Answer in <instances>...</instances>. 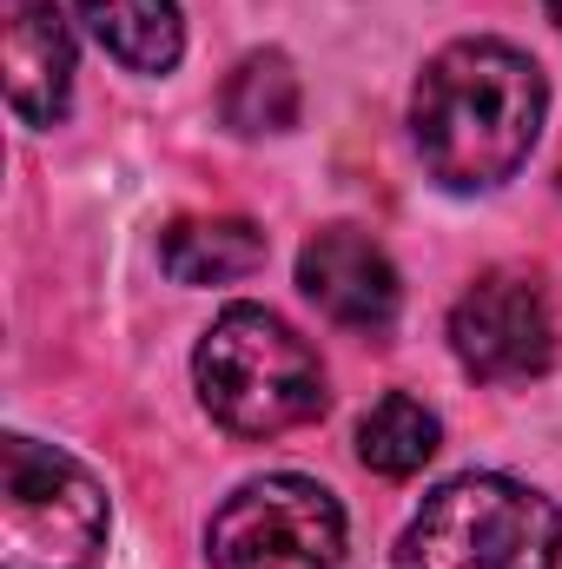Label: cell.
<instances>
[{"mask_svg":"<svg viewBox=\"0 0 562 569\" xmlns=\"http://www.w3.org/2000/svg\"><path fill=\"white\" fill-rule=\"evenodd\" d=\"M73 7L93 27V40L133 73H165L185 47L179 0H73Z\"/></svg>","mask_w":562,"mask_h":569,"instance_id":"10","label":"cell"},{"mask_svg":"<svg viewBox=\"0 0 562 569\" xmlns=\"http://www.w3.org/2000/svg\"><path fill=\"white\" fill-rule=\"evenodd\" d=\"M212 569H344V510L311 477H259L232 490L205 530Z\"/></svg>","mask_w":562,"mask_h":569,"instance_id":"5","label":"cell"},{"mask_svg":"<svg viewBox=\"0 0 562 569\" xmlns=\"http://www.w3.org/2000/svg\"><path fill=\"white\" fill-rule=\"evenodd\" d=\"M562 510L516 477H450L411 517L398 569H556Z\"/></svg>","mask_w":562,"mask_h":569,"instance_id":"3","label":"cell"},{"mask_svg":"<svg viewBox=\"0 0 562 569\" xmlns=\"http://www.w3.org/2000/svg\"><path fill=\"white\" fill-rule=\"evenodd\" d=\"M550 87L530 53L510 40H456L423 67L411 93V140L436 186L490 192L523 172L543 133Z\"/></svg>","mask_w":562,"mask_h":569,"instance_id":"1","label":"cell"},{"mask_svg":"<svg viewBox=\"0 0 562 569\" xmlns=\"http://www.w3.org/2000/svg\"><path fill=\"white\" fill-rule=\"evenodd\" d=\"M192 378L212 425L232 437H284L298 425H318L331 405L318 351L265 305L219 311L192 351Z\"/></svg>","mask_w":562,"mask_h":569,"instance_id":"2","label":"cell"},{"mask_svg":"<svg viewBox=\"0 0 562 569\" xmlns=\"http://www.w3.org/2000/svg\"><path fill=\"white\" fill-rule=\"evenodd\" d=\"M107 490L87 463L53 443H0V569H100L107 557Z\"/></svg>","mask_w":562,"mask_h":569,"instance_id":"4","label":"cell"},{"mask_svg":"<svg viewBox=\"0 0 562 569\" xmlns=\"http://www.w3.org/2000/svg\"><path fill=\"white\" fill-rule=\"evenodd\" d=\"M298 107H304V93H298V73H291L284 53H245V60L232 67V80H225V93H219L225 127L245 133V140H259V133H291V127H298Z\"/></svg>","mask_w":562,"mask_h":569,"instance_id":"11","label":"cell"},{"mask_svg":"<svg viewBox=\"0 0 562 569\" xmlns=\"http://www.w3.org/2000/svg\"><path fill=\"white\" fill-rule=\"evenodd\" d=\"M298 284L331 325H351V331H391V318L404 305L391 252L371 232H358V226L311 232L304 252H298Z\"/></svg>","mask_w":562,"mask_h":569,"instance_id":"7","label":"cell"},{"mask_svg":"<svg viewBox=\"0 0 562 569\" xmlns=\"http://www.w3.org/2000/svg\"><path fill=\"white\" fill-rule=\"evenodd\" d=\"M456 365L483 385H530L556 365V311L530 272H483L450 311Z\"/></svg>","mask_w":562,"mask_h":569,"instance_id":"6","label":"cell"},{"mask_svg":"<svg viewBox=\"0 0 562 569\" xmlns=\"http://www.w3.org/2000/svg\"><path fill=\"white\" fill-rule=\"evenodd\" d=\"M7 100L27 127H53L73 93V33L53 0H0Z\"/></svg>","mask_w":562,"mask_h":569,"instance_id":"8","label":"cell"},{"mask_svg":"<svg viewBox=\"0 0 562 569\" xmlns=\"http://www.w3.org/2000/svg\"><path fill=\"white\" fill-rule=\"evenodd\" d=\"M159 266L172 284H232L265 266V232L252 219H172L159 232Z\"/></svg>","mask_w":562,"mask_h":569,"instance_id":"9","label":"cell"},{"mask_svg":"<svg viewBox=\"0 0 562 569\" xmlns=\"http://www.w3.org/2000/svg\"><path fill=\"white\" fill-rule=\"evenodd\" d=\"M436 443H443L436 411H423L418 398H404V391L378 398L364 411V425H358V457L378 477H411V470H423L436 457Z\"/></svg>","mask_w":562,"mask_h":569,"instance_id":"12","label":"cell"},{"mask_svg":"<svg viewBox=\"0 0 562 569\" xmlns=\"http://www.w3.org/2000/svg\"><path fill=\"white\" fill-rule=\"evenodd\" d=\"M543 7H550V20H556V27H562V0H543Z\"/></svg>","mask_w":562,"mask_h":569,"instance_id":"13","label":"cell"}]
</instances>
